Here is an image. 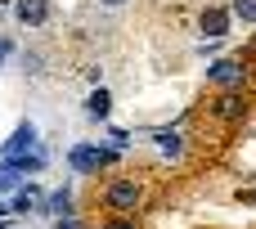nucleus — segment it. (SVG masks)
<instances>
[{"instance_id":"10","label":"nucleus","mask_w":256,"mask_h":229,"mask_svg":"<svg viewBox=\"0 0 256 229\" xmlns=\"http://www.w3.org/2000/svg\"><path fill=\"white\" fill-rule=\"evenodd\" d=\"M68 207H72V198H68V189H63V194H50V198H45V212H54V216H63Z\"/></svg>"},{"instance_id":"1","label":"nucleus","mask_w":256,"mask_h":229,"mask_svg":"<svg viewBox=\"0 0 256 229\" xmlns=\"http://www.w3.org/2000/svg\"><path fill=\"white\" fill-rule=\"evenodd\" d=\"M212 81H220V86H243V81H248V68H238L234 58H220V63H212Z\"/></svg>"},{"instance_id":"8","label":"nucleus","mask_w":256,"mask_h":229,"mask_svg":"<svg viewBox=\"0 0 256 229\" xmlns=\"http://www.w3.org/2000/svg\"><path fill=\"white\" fill-rule=\"evenodd\" d=\"M108 104H112L108 90H94V94H90V117H108Z\"/></svg>"},{"instance_id":"13","label":"nucleus","mask_w":256,"mask_h":229,"mask_svg":"<svg viewBox=\"0 0 256 229\" xmlns=\"http://www.w3.org/2000/svg\"><path fill=\"white\" fill-rule=\"evenodd\" d=\"M108 229H130V225H126V220H112V225H108Z\"/></svg>"},{"instance_id":"6","label":"nucleus","mask_w":256,"mask_h":229,"mask_svg":"<svg viewBox=\"0 0 256 229\" xmlns=\"http://www.w3.org/2000/svg\"><path fill=\"white\" fill-rule=\"evenodd\" d=\"M225 27H230V14H225V9H207V14H202V32H207L212 40L225 36Z\"/></svg>"},{"instance_id":"11","label":"nucleus","mask_w":256,"mask_h":229,"mask_svg":"<svg viewBox=\"0 0 256 229\" xmlns=\"http://www.w3.org/2000/svg\"><path fill=\"white\" fill-rule=\"evenodd\" d=\"M234 14L243 22H256V0H234Z\"/></svg>"},{"instance_id":"12","label":"nucleus","mask_w":256,"mask_h":229,"mask_svg":"<svg viewBox=\"0 0 256 229\" xmlns=\"http://www.w3.org/2000/svg\"><path fill=\"white\" fill-rule=\"evenodd\" d=\"M36 207V189H22L18 198H14V212H32Z\"/></svg>"},{"instance_id":"3","label":"nucleus","mask_w":256,"mask_h":229,"mask_svg":"<svg viewBox=\"0 0 256 229\" xmlns=\"http://www.w3.org/2000/svg\"><path fill=\"white\" fill-rule=\"evenodd\" d=\"M104 162H112V153H94V148H72V166H76V171H99Z\"/></svg>"},{"instance_id":"7","label":"nucleus","mask_w":256,"mask_h":229,"mask_svg":"<svg viewBox=\"0 0 256 229\" xmlns=\"http://www.w3.org/2000/svg\"><path fill=\"white\" fill-rule=\"evenodd\" d=\"M32 140H36V135H32V126H22V130H18L14 140H9V158H18L22 148H32Z\"/></svg>"},{"instance_id":"2","label":"nucleus","mask_w":256,"mask_h":229,"mask_svg":"<svg viewBox=\"0 0 256 229\" xmlns=\"http://www.w3.org/2000/svg\"><path fill=\"white\" fill-rule=\"evenodd\" d=\"M135 202H140V189H135L130 180H122V184L108 189V207H112V212H130Z\"/></svg>"},{"instance_id":"14","label":"nucleus","mask_w":256,"mask_h":229,"mask_svg":"<svg viewBox=\"0 0 256 229\" xmlns=\"http://www.w3.org/2000/svg\"><path fill=\"white\" fill-rule=\"evenodd\" d=\"M99 4H126V0H99Z\"/></svg>"},{"instance_id":"4","label":"nucleus","mask_w":256,"mask_h":229,"mask_svg":"<svg viewBox=\"0 0 256 229\" xmlns=\"http://www.w3.org/2000/svg\"><path fill=\"white\" fill-rule=\"evenodd\" d=\"M216 112H220V117H225V122H238V117H243V112H248V99H243V94H234V90H230V94H220V104H216Z\"/></svg>"},{"instance_id":"9","label":"nucleus","mask_w":256,"mask_h":229,"mask_svg":"<svg viewBox=\"0 0 256 229\" xmlns=\"http://www.w3.org/2000/svg\"><path fill=\"white\" fill-rule=\"evenodd\" d=\"M158 148L176 158V153H180V135H176V130H158Z\"/></svg>"},{"instance_id":"5","label":"nucleus","mask_w":256,"mask_h":229,"mask_svg":"<svg viewBox=\"0 0 256 229\" xmlns=\"http://www.w3.org/2000/svg\"><path fill=\"white\" fill-rule=\"evenodd\" d=\"M45 14H50V4H45V0H18V18H22L27 27H40V22H45Z\"/></svg>"}]
</instances>
